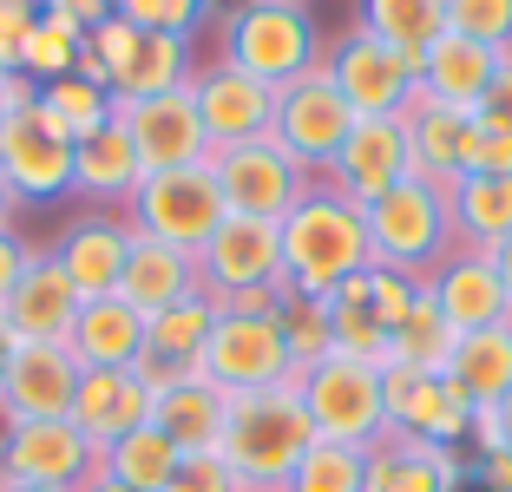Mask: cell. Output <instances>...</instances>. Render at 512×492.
<instances>
[{"label":"cell","mask_w":512,"mask_h":492,"mask_svg":"<svg viewBox=\"0 0 512 492\" xmlns=\"http://www.w3.org/2000/svg\"><path fill=\"white\" fill-rule=\"evenodd\" d=\"M40 99H46V112L73 132V145L92 138L99 125H112V112H119V99H112L106 86H92L86 73H66V79H53V86H40Z\"/></svg>","instance_id":"obj_39"},{"label":"cell","mask_w":512,"mask_h":492,"mask_svg":"<svg viewBox=\"0 0 512 492\" xmlns=\"http://www.w3.org/2000/svg\"><path fill=\"white\" fill-rule=\"evenodd\" d=\"M499 433H506V453H512V394L499 401Z\"/></svg>","instance_id":"obj_55"},{"label":"cell","mask_w":512,"mask_h":492,"mask_svg":"<svg viewBox=\"0 0 512 492\" xmlns=\"http://www.w3.org/2000/svg\"><path fill=\"white\" fill-rule=\"evenodd\" d=\"M119 125L138 145V164L151 171H184V164L211 158V138H204V119H197L191 86L178 92H151V99H119Z\"/></svg>","instance_id":"obj_15"},{"label":"cell","mask_w":512,"mask_h":492,"mask_svg":"<svg viewBox=\"0 0 512 492\" xmlns=\"http://www.w3.org/2000/svg\"><path fill=\"white\" fill-rule=\"evenodd\" d=\"M0 492H60V486H0Z\"/></svg>","instance_id":"obj_57"},{"label":"cell","mask_w":512,"mask_h":492,"mask_svg":"<svg viewBox=\"0 0 512 492\" xmlns=\"http://www.w3.org/2000/svg\"><path fill=\"white\" fill-rule=\"evenodd\" d=\"M79 289L66 283V269L53 263V250H33L27 269H20L14 296L0 302V322H7V335L14 342H40V348H66V335H73L79 322Z\"/></svg>","instance_id":"obj_19"},{"label":"cell","mask_w":512,"mask_h":492,"mask_svg":"<svg viewBox=\"0 0 512 492\" xmlns=\"http://www.w3.org/2000/svg\"><path fill=\"white\" fill-rule=\"evenodd\" d=\"M119 217L138 230V237L197 256L204 243H211V230L230 217V204H224V191H217L211 158H204V164H184V171H151V178L119 204Z\"/></svg>","instance_id":"obj_4"},{"label":"cell","mask_w":512,"mask_h":492,"mask_svg":"<svg viewBox=\"0 0 512 492\" xmlns=\"http://www.w3.org/2000/svg\"><path fill=\"white\" fill-rule=\"evenodd\" d=\"M355 27H368L407 60H427V46L447 33V0H362Z\"/></svg>","instance_id":"obj_33"},{"label":"cell","mask_w":512,"mask_h":492,"mask_svg":"<svg viewBox=\"0 0 512 492\" xmlns=\"http://www.w3.org/2000/svg\"><path fill=\"white\" fill-rule=\"evenodd\" d=\"M453 335L447 322H440V309L434 302H414V315H407L401 328H394V361H407V368H434V374H447V355H453Z\"/></svg>","instance_id":"obj_40"},{"label":"cell","mask_w":512,"mask_h":492,"mask_svg":"<svg viewBox=\"0 0 512 492\" xmlns=\"http://www.w3.org/2000/svg\"><path fill=\"white\" fill-rule=\"evenodd\" d=\"M217 315H224V309H217L211 289H191L184 302L145 315V355H158V361H171V368H191L197 374V355H204V342H211Z\"/></svg>","instance_id":"obj_32"},{"label":"cell","mask_w":512,"mask_h":492,"mask_svg":"<svg viewBox=\"0 0 512 492\" xmlns=\"http://www.w3.org/2000/svg\"><path fill=\"white\" fill-rule=\"evenodd\" d=\"M355 283H362V296L375 302V315H381L388 328H401L407 315H414V302L427 296L421 276H407V269H388V263H368L362 276H355Z\"/></svg>","instance_id":"obj_43"},{"label":"cell","mask_w":512,"mask_h":492,"mask_svg":"<svg viewBox=\"0 0 512 492\" xmlns=\"http://www.w3.org/2000/svg\"><path fill=\"white\" fill-rule=\"evenodd\" d=\"M27 256H33V250L14 237V224H7V230H0V302L14 296V283H20V269H27Z\"/></svg>","instance_id":"obj_48"},{"label":"cell","mask_w":512,"mask_h":492,"mask_svg":"<svg viewBox=\"0 0 512 492\" xmlns=\"http://www.w3.org/2000/svg\"><path fill=\"white\" fill-rule=\"evenodd\" d=\"M309 447H316V427H309V414H302V401H296V381H289V388L230 401L224 447L217 453L230 460V473L250 492H283Z\"/></svg>","instance_id":"obj_2"},{"label":"cell","mask_w":512,"mask_h":492,"mask_svg":"<svg viewBox=\"0 0 512 492\" xmlns=\"http://www.w3.org/2000/svg\"><path fill=\"white\" fill-rule=\"evenodd\" d=\"M79 492H138V486H125V479H112L106 466H99V473H92V479H86V486H79Z\"/></svg>","instance_id":"obj_52"},{"label":"cell","mask_w":512,"mask_h":492,"mask_svg":"<svg viewBox=\"0 0 512 492\" xmlns=\"http://www.w3.org/2000/svg\"><path fill=\"white\" fill-rule=\"evenodd\" d=\"M283 492H368V453L316 440V447L296 460V473H289Z\"/></svg>","instance_id":"obj_38"},{"label":"cell","mask_w":512,"mask_h":492,"mask_svg":"<svg viewBox=\"0 0 512 492\" xmlns=\"http://www.w3.org/2000/svg\"><path fill=\"white\" fill-rule=\"evenodd\" d=\"M33 79H20V73H0V125H7V112H14V105H27L33 99Z\"/></svg>","instance_id":"obj_51"},{"label":"cell","mask_w":512,"mask_h":492,"mask_svg":"<svg viewBox=\"0 0 512 492\" xmlns=\"http://www.w3.org/2000/svg\"><path fill=\"white\" fill-rule=\"evenodd\" d=\"M329 335H335V355H348V361H368V368H388L394 361V328L375 315L362 283H342L329 296Z\"/></svg>","instance_id":"obj_34"},{"label":"cell","mask_w":512,"mask_h":492,"mask_svg":"<svg viewBox=\"0 0 512 492\" xmlns=\"http://www.w3.org/2000/svg\"><path fill=\"white\" fill-rule=\"evenodd\" d=\"M493 73H499L493 46H473V40H460V33H440V40L427 46V60H421V92L460 105V112H480Z\"/></svg>","instance_id":"obj_30"},{"label":"cell","mask_w":512,"mask_h":492,"mask_svg":"<svg viewBox=\"0 0 512 492\" xmlns=\"http://www.w3.org/2000/svg\"><path fill=\"white\" fill-rule=\"evenodd\" d=\"M138 184H145V164H138V145L125 138L119 112H112V125H99L92 138L73 145V191L92 204H125Z\"/></svg>","instance_id":"obj_28"},{"label":"cell","mask_w":512,"mask_h":492,"mask_svg":"<svg viewBox=\"0 0 512 492\" xmlns=\"http://www.w3.org/2000/svg\"><path fill=\"white\" fill-rule=\"evenodd\" d=\"M125 256H132V224H125L119 210H86V217H73V224L60 230V243H53V263L66 269V283L86 302L119 296Z\"/></svg>","instance_id":"obj_21"},{"label":"cell","mask_w":512,"mask_h":492,"mask_svg":"<svg viewBox=\"0 0 512 492\" xmlns=\"http://www.w3.org/2000/svg\"><path fill=\"white\" fill-rule=\"evenodd\" d=\"M40 14L46 0H0V73H20V46H27Z\"/></svg>","instance_id":"obj_46"},{"label":"cell","mask_w":512,"mask_h":492,"mask_svg":"<svg viewBox=\"0 0 512 492\" xmlns=\"http://www.w3.org/2000/svg\"><path fill=\"white\" fill-rule=\"evenodd\" d=\"M7 355H14V335H7V322H0V374H7Z\"/></svg>","instance_id":"obj_56"},{"label":"cell","mask_w":512,"mask_h":492,"mask_svg":"<svg viewBox=\"0 0 512 492\" xmlns=\"http://www.w3.org/2000/svg\"><path fill=\"white\" fill-rule=\"evenodd\" d=\"M447 381L453 394L480 414V407H499L512 394V322L480 328V335H460L447 355Z\"/></svg>","instance_id":"obj_29"},{"label":"cell","mask_w":512,"mask_h":492,"mask_svg":"<svg viewBox=\"0 0 512 492\" xmlns=\"http://www.w3.org/2000/svg\"><path fill=\"white\" fill-rule=\"evenodd\" d=\"M191 289H204L197 276V256L191 250H171V243H151L132 230V256H125V276H119V296L132 302L138 315H158L171 302H184Z\"/></svg>","instance_id":"obj_27"},{"label":"cell","mask_w":512,"mask_h":492,"mask_svg":"<svg viewBox=\"0 0 512 492\" xmlns=\"http://www.w3.org/2000/svg\"><path fill=\"white\" fill-rule=\"evenodd\" d=\"M381 394H388V433H414V440H434V447H453L473 433V407L453 394L447 374L434 368H407V361H388L381 368Z\"/></svg>","instance_id":"obj_16"},{"label":"cell","mask_w":512,"mask_h":492,"mask_svg":"<svg viewBox=\"0 0 512 492\" xmlns=\"http://www.w3.org/2000/svg\"><path fill=\"white\" fill-rule=\"evenodd\" d=\"M276 230H283V289L289 296L329 302L342 283H355L375 263L362 210L348 204V197H335L322 178H309V191L289 204V217Z\"/></svg>","instance_id":"obj_1"},{"label":"cell","mask_w":512,"mask_h":492,"mask_svg":"<svg viewBox=\"0 0 512 492\" xmlns=\"http://www.w3.org/2000/svg\"><path fill=\"white\" fill-rule=\"evenodd\" d=\"M0 178L14 184L20 204H46V197L73 191V132L46 112L40 92L14 105L0 125Z\"/></svg>","instance_id":"obj_9"},{"label":"cell","mask_w":512,"mask_h":492,"mask_svg":"<svg viewBox=\"0 0 512 492\" xmlns=\"http://www.w3.org/2000/svg\"><path fill=\"white\" fill-rule=\"evenodd\" d=\"M46 14H60V20H73L79 33H92L99 20H112V0H46Z\"/></svg>","instance_id":"obj_49"},{"label":"cell","mask_w":512,"mask_h":492,"mask_svg":"<svg viewBox=\"0 0 512 492\" xmlns=\"http://www.w3.org/2000/svg\"><path fill=\"white\" fill-rule=\"evenodd\" d=\"M217 0H112V14L132 20V27L145 33H178V40H191L204 20H211Z\"/></svg>","instance_id":"obj_41"},{"label":"cell","mask_w":512,"mask_h":492,"mask_svg":"<svg viewBox=\"0 0 512 492\" xmlns=\"http://www.w3.org/2000/svg\"><path fill=\"white\" fill-rule=\"evenodd\" d=\"M165 492H250V486L230 473L224 453H191V460H178V473H171Z\"/></svg>","instance_id":"obj_45"},{"label":"cell","mask_w":512,"mask_h":492,"mask_svg":"<svg viewBox=\"0 0 512 492\" xmlns=\"http://www.w3.org/2000/svg\"><path fill=\"white\" fill-rule=\"evenodd\" d=\"M276 328H283V348H289V361H296V374H309L316 361L335 355L329 302H322V296H283V302H276Z\"/></svg>","instance_id":"obj_37"},{"label":"cell","mask_w":512,"mask_h":492,"mask_svg":"<svg viewBox=\"0 0 512 492\" xmlns=\"http://www.w3.org/2000/svg\"><path fill=\"white\" fill-rule=\"evenodd\" d=\"M480 486L486 492H512V453H480Z\"/></svg>","instance_id":"obj_50"},{"label":"cell","mask_w":512,"mask_h":492,"mask_svg":"<svg viewBox=\"0 0 512 492\" xmlns=\"http://www.w3.org/2000/svg\"><path fill=\"white\" fill-rule=\"evenodd\" d=\"M421 283H427V302L440 309V322H447L453 335H480V328L512 322V289L499 283L493 250H460V243H453Z\"/></svg>","instance_id":"obj_14"},{"label":"cell","mask_w":512,"mask_h":492,"mask_svg":"<svg viewBox=\"0 0 512 492\" xmlns=\"http://www.w3.org/2000/svg\"><path fill=\"white\" fill-rule=\"evenodd\" d=\"M296 401L316 427V440H335V447H375L388 433V394H381V368L368 361L329 355L309 374H296Z\"/></svg>","instance_id":"obj_5"},{"label":"cell","mask_w":512,"mask_h":492,"mask_svg":"<svg viewBox=\"0 0 512 492\" xmlns=\"http://www.w3.org/2000/svg\"><path fill=\"white\" fill-rule=\"evenodd\" d=\"M322 33L316 14L296 7V0H243L224 14V40H217V60H230L237 73L263 79L270 92H283L289 79H302L309 66H322Z\"/></svg>","instance_id":"obj_3"},{"label":"cell","mask_w":512,"mask_h":492,"mask_svg":"<svg viewBox=\"0 0 512 492\" xmlns=\"http://www.w3.org/2000/svg\"><path fill=\"white\" fill-rule=\"evenodd\" d=\"M178 460H184V453L171 447V440L151 427V420H145L138 433H125V440H112V447L99 453V466H106L112 479H125V486H138V492H165L171 473H178Z\"/></svg>","instance_id":"obj_35"},{"label":"cell","mask_w":512,"mask_h":492,"mask_svg":"<svg viewBox=\"0 0 512 492\" xmlns=\"http://www.w3.org/2000/svg\"><path fill=\"white\" fill-rule=\"evenodd\" d=\"M401 132H407V178H427L447 191L460 178V158H467V138H473V112L434 99V92H414L401 112Z\"/></svg>","instance_id":"obj_22"},{"label":"cell","mask_w":512,"mask_h":492,"mask_svg":"<svg viewBox=\"0 0 512 492\" xmlns=\"http://www.w3.org/2000/svg\"><path fill=\"white\" fill-rule=\"evenodd\" d=\"M79 388V361L73 348H40L14 342L7 374H0V420H66Z\"/></svg>","instance_id":"obj_20"},{"label":"cell","mask_w":512,"mask_h":492,"mask_svg":"<svg viewBox=\"0 0 512 492\" xmlns=\"http://www.w3.org/2000/svg\"><path fill=\"white\" fill-rule=\"evenodd\" d=\"M493 263H499V283L512 289V237H506V243H499V250H493Z\"/></svg>","instance_id":"obj_54"},{"label":"cell","mask_w":512,"mask_h":492,"mask_svg":"<svg viewBox=\"0 0 512 492\" xmlns=\"http://www.w3.org/2000/svg\"><path fill=\"white\" fill-rule=\"evenodd\" d=\"M191 99H197V119H204V138H211V151L250 145V138H270L276 92L263 86V79L237 73L230 60L197 66V73H191Z\"/></svg>","instance_id":"obj_17"},{"label":"cell","mask_w":512,"mask_h":492,"mask_svg":"<svg viewBox=\"0 0 512 492\" xmlns=\"http://www.w3.org/2000/svg\"><path fill=\"white\" fill-rule=\"evenodd\" d=\"M197 276L217 302L243 296V289H283V230L270 217H237L211 230V243L197 250Z\"/></svg>","instance_id":"obj_13"},{"label":"cell","mask_w":512,"mask_h":492,"mask_svg":"<svg viewBox=\"0 0 512 492\" xmlns=\"http://www.w3.org/2000/svg\"><path fill=\"white\" fill-rule=\"evenodd\" d=\"M197 374L211 381L217 394L243 401V394H270V388H289L296 381V361L283 348V328L276 315H237L224 309L211 328V342L197 355Z\"/></svg>","instance_id":"obj_7"},{"label":"cell","mask_w":512,"mask_h":492,"mask_svg":"<svg viewBox=\"0 0 512 492\" xmlns=\"http://www.w3.org/2000/svg\"><path fill=\"white\" fill-rule=\"evenodd\" d=\"M348 132H355V112H348V99L335 92L329 66H309L302 79H289V86L276 92L270 138L302 164V171H309V178H322V171H329V158L342 151Z\"/></svg>","instance_id":"obj_10"},{"label":"cell","mask_w":512,"mask_h":492,"mask_svg":"<svg viewBox=\"0 0 512 492\" xmlns=\"http://www.w3.org/2000/svg\"><path fill=\"white\" fill-rule=\"evenodd\" d=\"M447 33L512 53V0H447Z\"/></svg>","instance_id":"obj_42"},{"label":"cell","mask_w":512,"mask_h":492,"mask_svg":"<svg viewBox=\"0 0 512 492\" xmlns=\"http://www.w3.org/2000/svg\"><path fill=\"white\" fill-rule=\"evenodd\" d=\"M296 7H309V0H296Z\"/></svg>","instance_id":"obj_58"},{"label":"cell","mask_w":512,"mask_h":492,"mask_svg":"<svg viewBox=\"0 0 512 492\" xmlns=\"http://www.w3.org/2000/svg\"><path fill=\"white\" fill-rule=\"evenodd\" d=\"M211 171H217V191H224V204L237 217H270V224H283L289 204L309 191V171L276 138H250V145L211 151Z\"/></svg>","instance_id":"obj_12"},{"label":"cell","mask_w":512,"mask_h":492,"mask_svg":"<svg viewBox=\"0 0 512 492\" xmlns=\"http://www.w3.org/2000/svg\"><path fill=\"white\" fill-rule=\"evenodd\" d=\"M447 217L460 250H499L512 237V178H453Z\"/></svg>","instance_id":"obj_31"},{"label":"cell","mask_w":512,"mask_h":492,"mask_svg":"<svg viewBox=\"0 0 512 492\" xmlns=\"http://www.w3.org/2000/svg\"><path fill=\"white\" fill-rule=\"evenodd\" d=\"M224 420H230V394H217L204 374H184V381H171V388L151 401V427L165 433L184 460L224 447Z\"/></svg>","instance_id":"obj_25"},{"label":"cell","mask_w":512,"mask_h":492,"mask_svg":"<svg viewBox=\"0 0 512 492\" xmlns=\"http://www.w3.org/2000/svg\"><path fill=\"white\" fill-rule=\"evenodd\" d=\"M368 492H460V453L414 433H381L368 447Z\"/></svg>","instance_id":"obj_24"},{"label":"cell","mask_w":512,"mask_h":492,"mask_svg":"<svg viewBox=\"0 0 512 492\" xmlns=\"http://www.w3.org/2000/svg\"><path fill=\"white\" fill-rule=\"evenodd\" d=\"M322 66H329L335 92L348 99L355 119H401L407 99L421 92V60L394 53V46L375 40L368 27H348L342 40L322 53Z\"/></svg>","instance_id":"obj_8"},{"label":"cell","mask_w":512,"mask_h":492,"mask_svg":"<svg viewBox=\"0 0 512 492\" xmlns=\"http://www.w3.org/2000/svg\"><path fill=\"white\" fill-rule=\"evenodd\" d=\"M66 348H73L79 368H138V355H145V315L125 296L79 302V322L66 335Z\"/></svg>","instance_id":"obj_26"},{"label":"cell","mask_w":512,"mask_h":492,"mask_svg":"<svg viewBox=\"0 0 512 492\" xmlns=\"http://www.w3.org/2000/svg\"><path fill=\"white\" fill-rule=\"evenodd\" d=\"M14 210H20V197H14V184H7V178H0V230H7V224H14Z\"/></svg>","instance_id":"obj_53"},{"label":"cell","mask_w":512,"mask_h":492,"mask_svg":"<svg viewBox=\"0 0 512 492\" xmlns=\"http://www.w3.org/2000/svg\"><path fill=\"white\" fill-rule=\"evenodd\" d=\"M407 178V132L401 119H355V132L342 138V151L329 158L322 184L335 197H348L355 210H368L375 197H388Z\"/></svg>","instance_id":"obj_18"},{"label":"cell","mask_w":512,"mask_h":492,"mask_svg":"<svg viewBox=\"0 0 512 492\" xmlns=\"http://www.w3.org/2000/svg\"><path fill=\"white\" fill-rule=\"evenodd\" d=\"M473 119L493 125V132H512V53H499V73H493V86H486V99H480Z\"/></svg>","instance_id":"obj_47"},{"label":"cell","mask_w":512,"mask_h":492,"mask_svg":"<svg viewBox=\"0 0 512 492\" xmlns=\"http://www.w3.org/2000/svg\"><path fill=\"white\" fill-rule=\"evenodd\" d=\"M99 473V447L73 420H0V486L79 492Z\"/></svg>","instance_id":"obj_11"},{"label":"cell","mask_w":512,"mask_h":492,"mask_svg":"<svg viewBox=\"0 0 512 492\" xmlns=\"http://www.w3.org/2000/svg\"><path fill=\"white\" fill-rule=\"evenodd\" d=\"M460 178H512V132H493V125L473 119L467 158H460Z\"/></svg>","instance_id":"obj_44"},{"label":"cell","mask_w":512,"mask_h":492,"mask_svg":"<svg viewBox=\"0 0 512 492\" xmlns=\"http://www.w3.org/2000/svg\"><path fill=\"white\" fill-rule=\"evenodd\" d=\"M66 420L106 453L112 440H125V433H138L151 420V388L138 381L132 368H79L73 414H66Z\"/></svg>","instance_id":"obj_23"},{"label":"cell","mask_w":512,"mask_h":492,"mask_svg":"<svg viewBox=\"0 0 512 492\" xmlns=\"http://www.w3.org/2000/svg\"><path fill=\"white\" fill-rule=\"evenodd\" d=\"M79 53H86V33H79L73 20H60V14H40L33 33H27V46H20V79L53 86V79L79 73Z\"/></svg>","instance_id":"obj_36"},{"label":"cell","mask_w":512,"mask_h":492,"mask_svg":"<svg viewBox=\"0 0 512 492\" xmlns=\"http://www.w3.org/2000/svg\"><path fill=\"white\" fill-rule=\"evenodd\" d=\"M368 224V250L375 263L407 269V276H427L440 256L453 250V217H447V191L427 178H401L388 197L362 210Z\"/></svg>","instance_id":"obj_6"}]
</instances>
